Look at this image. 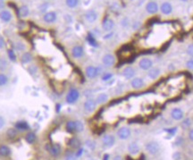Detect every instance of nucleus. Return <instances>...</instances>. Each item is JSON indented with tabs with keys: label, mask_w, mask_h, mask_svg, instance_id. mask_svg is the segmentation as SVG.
<instances>
[{
	"label": "nucleus",
	"mask_w": 193,
	"mask_h": 160,
	"mask_svg": "<svg viewBox=\"0 0 193 160\" xmlns=\"http://www.w3.org/2000/svg\"><path fill=\"white\" fill-rule=\"evenodd\" d=\"M80 98V92L78 91V89H71L67 95H66V98H65V100L68 104H74L75 102L78 101V99Z\"/></svg>",
	"instance_id": "nucleus-1"
},
{
	"label": "nucleus",
	"mask_w": 193,
	"mask_h": 160,
	"mask_svg": "<svg viewBox=\"0 0 193 160\" xmlns=\"http://www.w3.org/2000/svg\"><path fill=\"white\" fill-rule=\"evenodd\" d=\"M145 150L150 155H157L160 150V145L157 142H149L145 145Z\"/></svg>",
	"instance_id": "nucleus-2"
},
{
	"label": "nucleus",
	"mask_w": 193,
	"mask_h": 160,
	"mask_svg": "<svg viewBox=\"0 0 193 160\" xmlns=\"http://www.w3.org/2000/svg\"><path fill=\"white\" fill-rule=\"evenodd\" d=\"M139 66L143 71H149L150 68L153 67V61L149 57H144L139 62Z\"/></svg>",
	"instance_id": "nucleus-3"
},
{
	"label": "nucleus",
	"mask_w": 193,
	"mask_h": 160,
	"mask_svg": "<svg viewBox=\"0 0 193 160\" xmlns=\"http://www.w3.org/2000/svg\"><path fill=\"white\" fill-rule=\"evenodd\" d=\"M132 134V132L130 130V128L128 127H122L118 130L117 132V136L120 140H127L130 138Z\"/></svg>",
	"instance_id": "nucleus-4"
},
{
	"label": "nucleus",
	"mask_w": 193,
	"mask_h": 160,
	"mask_svg": "<svg viewBox=\"0 0 193 160\" xmlns=\"http://www.w3.org/2000/svg\"><path fill=\"white\" fill-rule=\"evenodd\" d=\"M102 142H103V145L106 148H111L115 143V138L111 134H105L102 138Z\"/></svg>",
	"instance_id": "nucleus-5"
},
{
	"label": "nucleus",
	"mask_w": 193,
	"mask_h": 160,
	"mask_svg": "<svg viewBox=\"0 0 193 160\" xmlns=\"http://www.w3.org/2000/svg\"><path fill=\"white\" fill-rule=\"evenodd\" d=\"M102 63L106 67H111L115 64V58L113 55L111 54H106L102 57Z\"/></svg>",
	"instance_id": "nucleus-6"
},
{
	"label": "nucleus",
	"mask_w": 193,
	"mask_h": 160,
	"mask_svg": "<svg viewBox=\"0 0 193 160\" xmlns=\"http://www.w3.org/2000/svg\"><path fill=\"white\" fill-rule=\"evenodd\" d=\"M136 74L135 69L132 66H127L123 70V76L127 80H132Z\"/></svg>",
	"instance_id": "nucleus-7"
},
{
	"label": "nucleus",
	"mask_w": 193,
	"mask_h": 160,
	"mask_svg": "<svg viewBox=\"0 0 193 160\" xmlns=\"http://www.w3.org/2000/svg\"><path fill=\"white\" fill-rule=\"evenodd\" d=\"M171 116L174 120H176V121H180L182 119H183L184 117V112L179 108V107H175L172 110L171 112Z\"/></svg>",
	"instance_id": "nucleus-8"
},
{
	"label": "nucleus",
	"mask_w": 193,
	"mask_h": 160,
	"mask_svg": "<svg viewBox=\"0 0 193 160\" xmlns=\"http://www.w3.org/2000/svg\"><path fill=\"white\" fill-rule=\"evenodd\" d=\"M85 73H86V76L88 77V79H94L98 74V69L95 66H93V65H89L86 68Z\"/></svg>",
	"instance_id": "nucleus-9"
},
{
	"label": "nucleus",
	"mask_w": 193,
	"mask_h": 160,
	"mask_svg": "<svg viewBox=\"0 0 193 160\" xmlns=\"http://www.w3.org/2000/svg\"><path fill=\"white\" fill-rule=\"evenodd\" d=\"M96 107V103L95 100L93 99H88L86 100V102L84 103V109L88 112V113H92L95 111Z\"/></svg>",
	"instance_id": "nucleus-10"
},
{
	"label": "nucleus",
	"mask_w": 193,
	"mask_h": 160,
	"mask_svg": "<svg viewBox=\"0 0 193 160\" xmlns=\"http://www.w3.org/2000/svg\"><path fill=\"white\" fill-rule=\"evenodd\" d=\"M131 85H132V87L133 88V89H141V88H143V87H144L145 82H144V80H142L141 78L136 77V78H133V79H132Z\"/></svg>",
	"instance_id": "nucleus-11"
},
{
	"label": "nucleus",
	"mask_w": 193,
	"mask_h": 160,
	"mask_svg": "<svg viewBox=\"0 0 193 160\" xmlns=\"http://www.w3.org/2000/svg\"><path fill=\"white\" fill-rule=\"evenodd\" d=\"M84 54V49L80 46H75L72 49V55L74 58H80Z\"/></svg>",
	"instance_id": "nucleus-12"
},
{
	"label": "nucleus",
	"mask_w": 193,
	"mask_h": 160,
	"mask_svg": "<svg viewBox=\"0 0 193 160\" xmlns=\"http://www.w3.org/2000/svg\"><path fill=\"white\" fill-rule=\"evenodd\" d=\"M146 10L149 14H157L158 11V6L157 4V2H154V1H151L149 2L147 4V6H146Z\"/></svg>",
	"instance_id": "nucleus-13"
},
{
	"label": "nucleus",
	"mask_w": 193,
	"mask_h": 160,
	"mask_svg": "<svg viewBox=\"0 0 193 160\" xmlns=\"http://www.w3.org/2000/svg\"><path fill=\"white\" fill-rule=\"evenodd\" d=\"M56 18H57L56 14L55 12L51 11V12H47V13L45 14L44 16H43V20L47 23H52L54 22H55Z\"/></svg>",
	"instance_id": "nucleus-14"
},
{
	"label": "nucleus",
	"mask_w": 193,
	"mask_h": 160,
	"mask_svg": "<svg viewBox=\"0 0 193 160\" xmlns=\"http://www.w3.org/2000/svg\"><path fill=\"white\" fill-rule=\"evenodd\" d=\"M160 73H161V71L159 68H157V67H152L149 70V72H148V76L151 80H156L158 79V77L160 76Z\"/></svg>",
	"instance_id": "nucleus-15"
},
{
	"label": "nucleus",
	"mask_w": 193,
	"mask_h": 160,
	"mask_svg": "<svg viewBox=\"0 0 193 160\" xmlns=\"http://www.w3.org/2000/svg\"><path fill=\"white\" fill-rule=\"evenodd\" d=\"M114 26V23L112 19H105V21L103 22V23H102L103 30L105 31H112Z\"/></svg>",
	"instance_id": "nucleus-16"
},
{
	"label": "nucleus",
	"mask_w": 193,
	"mask_h": 160,
	"mask_svg": "<svg viewBox=\"0 0 193 160\" xmlns=\"http://www.w3.org/2000/svg\"><path fill=\"white\" fill-rule=\"evenodd\" d=\"M161 12L164 14H170L172 12H173V6H172V5L170 4V3H168V2H165V3H163L162 5H161Z\"/></svg>",
	"instance_id": "nucleus-17"
},
{
	"label": "nucleus",
	"mask_w": 193,
	"mask_h": 160,
	"mask_svg": "<svg viewBox=\"0 0 193 160\" xmlns=\"http://www.w3.org/2000/svg\"><path fill=\"white\" fill-rule=\"evenodd\" d=\"M12 17H13L12 14L7 10H2L0 12V19L5 23H9L12 20Z\"/></svg>",
	"instance_id": "nucleus-18"
},
{
	"label": "nucleus",
	"mask_w": 193,
	"mask_h": 160,
	"mask_svg": "<svg viewBox=\"0 0 193 160\" xmlns=\"http://www.w3.org/2000/svg\"><path fill=\"white\" fill-rule=\"evenodd\" d=\"M85 18L88 23H94L97 18V14L94 10H88L85 14Z\"/></svg>",
	"instance_id": "nucleus-19"
},
{
	"label": "nucleus",
	"mask_w": 193,
	"mask_h": 160,
	"mask_svg": "<svg viewBox=\"0 0 193 160\" xmlns=\"http://www.w3.org/2000/svg\"><path fill=\"white\" fill-rule=\"evenodd\" d=\"M128 151L132 155H137L140 152V147L137 142H132L128 146Z\"/></svg>",
	"instance_id": "nucleus-20"
},
{
	"label": "nucleus",
	"mask_w": 193,
	"mask_h": 160,
	"mask_svg": "<svg viewBox=\"0 0 193 160\" xmlns=\"http://www.w3.org/2000/svg\"><path fill=\"white\" fill-rule=\"evenodd\" d=\"M49 152L52 155L53 157H57L59 156V154L61 153V147L59 144H54L50 147L49 149Z\"/></svg>",
	"instance_id": "nucleus-21"
},
{
	"label": "nucleus",
	"mask_w": 193,
	"mask_h": 160,
	"mask_svg": "<svg viewBox=\"0 0 193 160\" xmlns=\"http://www.w3.org/2000/svg\"><path fill=\"white\" fill-rule=\"evenodd\" d=\"M33 57H32V55L29 52H25L21 56V62L23 64H30V63L32 61Z\"/></svg>",
	"instance_id": "nucleus-22"
},
{
	"label": "nucleus",
	"mask_w": 193,
	"mask_h": 160,
	"mask_svg": "<svg viewBox=\"0 0 193 160\" xmlns=\"http://www.w3.org/2000/svg\"><path fill=\"white\" fill-rule=\"evenodd\" d=\"M108 95L107 94H105V93H100L96 98V105L98 104V105H102V104H105L106 103L107 101H108Z\"/></svg>",
	"instance_id": "nucleus-23"
},
{
	"label": "nucleus",
	"mask_w": 193,
	"mask_h": 160,
	"mask_svg": "<svg viewBox=\"0 0 193 160\" xmlns=\"http://www.w3.org/2000/svg\"><path fill=\"white\" fill-rule=\"evenodd\" d=\"M15 128L19 130V131H26L30 128L29 125L24 121H21V122H17L15 124Z\"/></svg>",
	"instance_id": "nucleus-24"
},
{
	"label": "nucleus",
	"mask_w": 193,
	"mask_h": 160,
	"mask_svg": "<svg viewBox=\"0 0 193 160\" xmlns=\"http://www.w3.org/2000/svg\"><path fill=\"white\" fill-rule=\"evenodd\" d=\"M11 154V150L10 148L6 146V145H2L0 146V156L2 157H7Z\"/></svg>",
	"instance_id": "nucleus-25"
},
{
	"label": "nucleus",
	"mask_w": 193,
	"mask_h": 160,
	"mask_svg": "<svg viewBox=\"0 0 193 160\" xmlns=\"http://www.w3.org/2000/svg\"><path fill=\"white\" fill-rule=\"evenodd\" d=\"M29 14H30V10H29V7L27 6H23L19 9V14H20L21 17H27L29 15Z\"/></svg>",
	"instance_id": "nucleus-26"
},
{
	"label": "nucleus",
	"mask_w": 193,
	"mask_h": 160,
	"mask_svg": "<svg viewBox=\"0 0 193 160\" xmlns=\"http://www.w3.org/2000/svg\"><path fill=\"white\" fill-rule=\"evenodd\" d=\"M69 146L73 148V149H78L80 146V142L77 138H72L69 141Z\"/></svg>",
	"instance_id": "nucleus-27"
},
{
	"label": "nucleus",
	"mask_w": 193,
	"mask_h": 160,
	"mask_svg": "<svg viewBox=\"0 0 193 160\" xmlns=\"http://www.w3.org/2000/svg\"><path fill=\"white\" fill-rule=\"evenodd\" d=\"M66 131L68 133H74L75 132V122L74 121H69L66 123Z\"/></svg>",
	"instance_id": "nucleus-28"
},
{
	"label": "nucleus",
	"mask_w": 193,
	"mask_h": 160,
	"mask_svg": "<svg viewBox=\"0 0 193 160\" xmlns=\"http://www.w3.org/2000/svg\"><path fill=\"white\" fill-rule=\"evenodd\" d=\"M25 140L29 144H32L35 142L36 141V135L34 133H29L25 137Z\"/></svg>",
	"instance_id": "nucleus-29"
},
{
	"label": "nucleus",
	"mask_w": 193,
	"mask_h": 160,
	"mask_svg": "<svg viewBox=\"0 0 193 160\" xmlns=\"http://www.w3.org/2000/svg\"><path fill=\"white\" fill-rule=\"evenodd\" d=\"M75 122V132L76 133H81L84 130V125L81 121H74Z\"/></svg>",
	"instance_id": "nucleus-30"
},
{
	"label": "nucleus",
	"mask_w": 193,
	"mask_h": 160,
	"mask_svg": "<svg viewBox=\"0 0 193 160\" xmlns=\"http://www.w3.org/2000/svg\"><path fill=\"white\" fill-rule=\"evenodd\" d=\"M65 4L70 8H75L79 4V0H65Z\"/></svg>",
	"instance_id": "nucleus-31"
},
{
	"label": "nucleus",
	"mask_w": 193,
	"mask_h": 160,
	"mask_svg": "<svg viewBox=\"0 0 193 160\" xmlns=\"http://www.w3.org/2000/svg\"><path fill=\"white\" fill-rule=\"evenodd\" d=\"M8 77L5 73H0V87L5 86L8 83Z\"/></svg>",
	"instance_id": "nucleus-32"
},
{
	"label": "nucleus",
	"mask_w": 193,
	"mask_h": 160,
	"mask_svg": "<svg viewBox=\"0 0 193 160\" xmlns=\"http://www.w3.org/2000/svg\"><path fill=\"white\" fill-rule=\"evenodd\" d=\"M8 67V63L6 59L0 58V72H5Z\"/></svg>",
	"instance_id": "nucleus-33"
},
{
	"label": "nucleus",
	"mask_w": 193,
	"mask_h": 160,
	"mask_svg": "<svg viewBox=\"0 0 193 160\" xmlns=\"http://www.w3.org/2000/svg\"><path fill=\"white\" fill-rule=\"evenodd\" d=\"M7 55H8L9 59L12 61V62H16V55H15V52L12 49H9L7 51Z\"/></svg>",
	"instance_id": "nucleus-34"
},
{
	"label": "nucleus",
	"mask_w": 193,
	"mask_h": 160,
	"mask_svg": "<svg viewBox=\"0 0 193 160\" xmlns=\"http://www.w3.org/2000/svg\"><path fill=\"white\" fill-rule=\"evenodd\" d=\"M14 46H15V48L17 49L18 51H24L26 49V46L23 42H16Z\"/></svg>",
	"instance_id": "nucleus-35"
},
{
	"label": "nucleus",
	"mask_w": 193,
	"mask_h": 160,
	"mask_svg": "<svg viewBox=\"0 0 193 160\" xmlns=\"http://www.w3.org/2000/svg\"><path fill=\"white\" fill-rule=\"evenodd\" d=\"M191 125V120L190 118H188V119H185L184 121L183 122L182 127L184 128V129H188V128H190Z\"/></svg>",
	"instance_id": "nucleus-36"
},
{
	"label": "nucleus",
	"mask_w": 193,
	"mask_h": 160,
	"mask_svg": "<svg viewBox=\"0 0 193 160\" xmlns=\"http://www.w3.org/2000/svg\"><path fill=\"white\" fill-rule=\"evenodd\" d=\"M112 78H113V73H111V72H105L102 76V80H104V81H107V80H111Z\"/></svg>",
	"instance_id": "nucleus-37"
},
{
	"label": "nucleus",
	"mask_w": 193,
	"mask_h": 160,
	"mask_svg": "<svg viewBox=\"0 0 193 160\" xmlns=\"http://www.w3.org/2000/svg\"><path fill=\"white\" fill-rule=\"evenodd\" d=\"M88 41L89 44L91 45V46H93V47H96L97 46V43H96V41L95 40V39L92 37V36H88Z\"/></svg>",
	"instance_id": "nucleus-38"
},
{
	"label": "nucleus",
	"mask_w": 193,
	"mask_h": 160,
	"mask_svg": "<svg viewBox=\"0 0 193 160\" xmlns=\"http://www.w3.org/2000/svg\"><path fill=\"white\" fill-rule=\"evenodd\" d=\"M65 160H78V159H77V158H76V156H75L74 154L70 153V154H68V155L65 157Z\"/></svg>",
	"instance_id": "nucleus-39"
},
{
	"label": "nucleus",
	"mask_w": 193,
	"mask_h": 160,
	"mask_svg": "<svg viewBox=\"0 0 193 160\" xmlns=\"http://www.w3.org/2000/svg\"><path fill=\"white\" fill-rule=\"evenodd\" d=\"M7 135H8L10 138H14L15 135H16V131L14 130V129H10L7 132Z\"/></svg>",
	"instance_id": "nucleus-40"
},
{
	"label": "nucleus",
	"mask_w": 193,
	"mask_h": 160,
	"mask_svg": "<svg viewBox=\"0 0 193 160\" xmlns=\"http://www.w3.org/2000/svg\"><path fill=\"white\" fill-rule=\"evenodd\" d=\"M86 144H87V146H88L89 149H91V150H94L95 149V145L96 144H95L94 142H92V141H87Z\"/></svg>",
	"instance_id": "nucleus-41"
},
{
	"label": "nucleus",
	"mask_w": 193,
	"mask_h": 160,
	"mask_svg": "<svg viewBox=\"0 0 193 160\" xmlns=\"http://www.w3.org/2000/svg\"><path fill=\"white\" fill-rule=\"evenodd\" d=\"M168 133L172 134V135H175L176 133V132H177V128L176 127H174V128H170V129H166V130Z\"/></svg>",
	"instance_id": "nucleus-42"
},
{
	"label": "nucleus",
	"mask_w": 193,
	"mask_h": 160,
	"mask_svg": "<svg viewBox=\"0 0 193 160\" xmlns=\"http://www.w3.org/2000/svg\"><path fill=\"white\" fill-rule=\"evenodd\" d=\"M186 66H187V68L188 69H191V70H192L193 69V60H192V58H191L188 62H187V64H186Z\"/></svg>",
	"instance_id": "nucleus-43"
},
{
	"label": "nucleus",
	"mask_w": 193,
	"mask_h": 160,
	"mask_svg": "<svg viewBox=\"0 0 193 160\" xmlns=\"http://www.w3.org/2000/svg\"><path fill=\"white\" fill-rule=\"evenodd\" d=\"M187 53L189 55H191V57H192V55H193V46L191 44L190 45L189 47H188V49H187Z\"/></svg>",
	"instance_id": "nucleus-44"
},
{
	"label": "nucleus",
	"mask_w": 193,
	"mask_h": 160,
	"mask_svg": "<svg viewBox=\"0 0 193 160\" xmlns=\"http://www.w3.org/2000/svg\"><path fill=\"white\" fill-rule=\"evenodd\" d=\"M47 7H48V5H47V3H45V4H43V5H41V6H40L39 9H40V11H41V12H46V11H47Z\"/></svg>",
	"instance_id": "nucleus-45"
},
{
	"label": "nucleus",
	"mask_w": 193,
	"mask_h": 160,
	"mask_svg": "<svg viewBox=\"0 0 193 160\" xmlns=\"http://www.w3.org/2000/svg\"><path fill=\"white\" fill-rule=\"evenodd\" d=\"M5 125H6V121H5V119H4V117L0 116V130L5 126Z\"/></svg>",
	"instance_id": "nucleus-46"
},
{
	"label": "nucleus",
	"mask_w": 193,
	"mask_h": 160,
	"mask_svg": "<svg viewBox=\"0 0 193 160\" xmlns=\"http://www.w3.org/2000/svg\"><path fill=\"white\" fill-rule=\"evenodd\" d=\"M5 46H6V43H5L4 39H3L2 37H0V49L4 48V47H5Z\"/></svg>",
	"instance_id": "nucleus-47"
},
{
	"label": "nucleus",
	"mask_w": 193,
	"mask_h": 160,
	"mask_svg": "<svg viewBox=\"0 0 193 160\" xmlns=\"http://www.w3.org/2000/svg\"><path fill=\"white\" fill-rule=\"evenodd\" d=\"M173 158H174V159L175 160H180L181 158V154L179 153V152H175V154H174V156H173Z\"/></svg>",
	"instance_id": "nucleus-48"
},
{
	"label": "nucleus",
	"mask_w": 193,
	"mask_h": 160,
	"mask_svg": "<svg viewBox=\"0 0 193 160\" xmlns=\"http://www.w3.org/2000/svg\"><path fill=\"white\" fill-rule=\"evenodd\" d=\"M82 154H83V149H80L79 151L77 152V153H75V156H76V158H79Z\"/></svg>",
	"instance_id": "nucleus-49"
},
{
	"label": "nucleus",
	"mask_w": 193,
	"mask_h": 160,
	"mask_svg": "<svg viewBox=\"0 0 193 160\" xmlns=\"http://www.w3.org/2000/svg\"><path fill=\"white\" fill-rule=\"evenodd\" d=\"M113 35H114V33H113V32H110V33H108L107 35L104 36V38H103V39H108L112 38Z\"/></svg>",
	"instance_id": "nucleus-50"
},
{
	"label": "nucleus",
	"mask_w": 193,
	"mask_h": 160,
	"mask_svg": "<svg viewBox=\"0 0 193 160\" xmlns=\"http://www.w3.org/2000/svg\"><path fill=\"white\" fill-rule=\"evenodd\" d=\"M189 137H190L191 141H192V140H193V132H192V130H190V133H189Z\"/></svg>",
	"instance_id": "nucleus-51"
},
{
	"label": "nucleus",
	"mask_w": 193,
	"mask_h": 160,
	"mask_svg": "<svg viewBox=\"0 0 193 160\" xmlns=\"http://www.w3.org/2000/svg\"><path fill=\"white\" fill-rule=\"evenodd\" d=\"M113 160H123V158L121 156H115Z\"/></svg>",
	"instance_id": "nucleus-52"
},
{
	"label": "nucleus",
	"mask_w": 193,
	"mask_h": 160,
	"mask_svg": "<svg viewBox=\"0 0 193 160\" xmlns=\"http://www.w3.org/2000/svg\"><path fill=\"white\" fill-rule=\"evenodd\" d=\"M5 7V4L2 0H0V9H3Z\"/></svg>",
	"instance_id": "nucleus-53"
},
{
	"label": "nucleus",
	"mask_w": 193,
	"mask_h": 160,
	"mask_svg": "<svg viewBox=\"0 0 193 160\" xmlns=\"http://www.w3.org/2000/svg\"><path fill=\"white\" fill-rule=\"evenodd\" d=\"M108 158H109V156L108 155H105L104 156V160H108Z\"/></svg>",
	"instance_id": "nucleus-54"
},
{
	"label": "nucleus",
	"mask_w": 193,
	"mask_h": 160,
	"mask_svg": "<svg viewBox=\"0 0 193 160\" xmlns=\"http://www.w3.org/2000/svg\"><path fill=\"white\" fill-rule=\"evenodd\" d=\"M90 160H96V159H90Z\"/></svg>",
	"instance_id": "nucleus-55"
}]
</instances>
